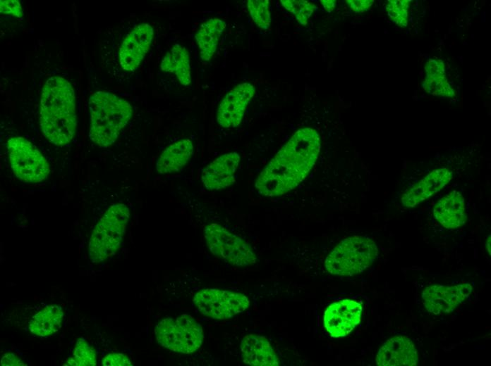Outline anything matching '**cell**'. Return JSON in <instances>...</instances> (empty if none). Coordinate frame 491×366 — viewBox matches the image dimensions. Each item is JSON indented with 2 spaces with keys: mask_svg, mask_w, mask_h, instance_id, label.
Here are the masks:
<instances>
[{
  "mask_svg": "<svg viewBox=\"0 0 491 366\" xmlns=\"http://www.w3.org/2000/svg\"><path fill=\"white\" fill-rule=\"evenodd\" d=\"M320 150L318 132L310 127L296 131L257 176L255 187L269 197L296 188L309 174Z\"/></svg>",
  "mask_w": 491,
  "mask_h": 366,
  "instance_id": "obj_1",
  "label": "cell"
},
{
  "mask_svg": "<svg viewBox=\"0 0 491 366\" xmlns=\"http://www.w3.org/2000/svg\"><path fill=\"white\" fill-rule=\"evenodd\" d=\"M40 125L52 144L64 146L73 139L77 126L75 96L72 85L61 77L44 83L40 105Z\"/></svg>",
  "mask_w": 491,
  "mask_h": 366,
  "instance_id": "obj_2",
  "label": "cell"
},
{
  "mask_svg": "<svg viewBox=\"0 0 491 366\" xmlns=\"http://www.w3.org/2000/svg\"><path fill=\"white\" fill-rule=\"evenodd\" d=\"M89 111L90 138L100 147L112 145L133 115L129 102L106 92L90 96Z\"/></svg>",
  "mask_w": 491,
  "mask_h": 366,
  "instance_id": "obj_3",
  "label": "cell"
},
{
  "mask_svg": "<svg viewBox=\"0 0 491 366\" xmlns=\"http://www.w3.org/2000/svg\"><path fill=\"white\" fill-rule=\"evenodd\" d=\"M378 255L375 241L369 237L353 236L342 240L326 258L328 272L339 276H352L369 267Z\"/></svg>",
  "mask_w": 491,
  "mask_h": 366,
  "instance_id": "obj_4",
  "label": "cell"
},
{
  "mask_svg": "<svg viewBox=\"0 0 491 366\" xmlns=\"http://www.w3.org/2000/svg\"><path fill=\"white\" fill-rule=\"evenodd\" d=\"M130 217L129 208L123 203L110 206L95 225L89 241V258L98 263L119 249Z\"/></svg>",
  "mask_w": 491,
  "mask_h": 366,
  "instance_id": "obj_5",
  "label": "cell"
},
{
  "mask_svg": "<svg viewBox=\"0 0 491 366\" xmlns=\"http://www.w3.org/2000/svg\"><path fill=\"white\" fill-rule=\"evenodd\" d=\"M154 334L162 346L183 354L196 351L204 340L202 327L188 314L162 320L155 327Z\"/></svg>",
  "mask_w": 491,
  "mask_h": 366,
  "instance_id": "obj_6",
  "label": "cell"
},
{
  "mask_svg": "<svg viewBox=\"0 0 491 366\" xmlns=\"http://www.w3.org/2000/svg\"><path fill=\"white\" fill-rule=\"evenodd\" d=\"M204 232L207 247L216 257L236 266L256 263L257 257L251 246L223 226L210 223L205 226Z\"/></svg>",
  "mask_w": 491,
  "mask_h": 366,
  "instance_id": "obj_7",
  "label": "cell"
},
{
  "mask_svg": "<svg viewBox=\"0 0 491 366\" xmlns=\"http://www.w3.org/2000/svg\"><path fill=\"white\" fill-rule=\"evenodd\" d=\"M11 167L20 179L40 182L49 173V166L39 150L27 139L18 137L7 141Z\"/></svg>",
  "mask_w": 491,
  "mask_h": 366,
  "instance_id": "obj_8",
  "label": "cell"
},
{
  "mask_svg": "<svg viewBox=\"0 0 491 366\" xmlns=\"http://www.w3.org/2000/svg\"><path fill=\"white\" fill-rule=\"evenodd\" d=\"M193 303L202 315L217 320L232 317L250 306L245 295L216 289L199 291L194 296Z\"/></svg>",
  "mask_w": 491,
  "mask_h": 366,
  "instance_id": "obj_9",
  "label": "cell"
},
{
  "mask_svg": "<svg viewBox=\"0 0 491 366\" xmlns=\"http://www.w3.org/2000/svg\"><path fill=\"white\" fill-rule=\"evenodd\" d=\"M468 283L453 286L432 285L426 287L422 294L425 308L435 315L449 313L472 293Z\"/></svg>",
  "mask_w": 491,
  "mask_h": 366,
  "instance_id": "obj_10",
  "label": "cell"
},
{
  "mask_svg": "<svg viewBox=\"0 0 491 366\" xmlns=\"http://www.w3.org/2000/svg\"><path fill=\"white\" fill-rule=\"evenodd\" d=\"M362 305L356 301L344 299L330 304L324 314V325L332 337L348 335L360 321Z\"/></svg>",
  "mask_w": 491,
  "mask_h": 366,
  "instance_id": "obj_11",
  "label": "cell"
},
{
  "mask_svg": "<svg viewBox=\"0 0 491 366\" xmlns=\"http://www.w3.org/2000/svg\"><path fill=\"white\" fill-rule=\"evenodd\" d=\"M154 37L147 23L136 25L123 39L119 51V64L126 71H133L147 53Z\"/></svg>",
  "mask_w": 491,
  "mask_h": 366,
  "instance_id": "obj_12",
  "label": "cell"
},
{
  "mask_svg": "<svg viewBox=\"0 0 491 366\" xmlns=\"http://www.w3.org/2000/svg\"><path fill=\"white\" fill-rule=\"evenodd\" d=\"M255 93V87L248 82L241 83L231 89L224 96L218 107V124L224 128L239 125Z\"/></svg>",
  "mask_w": 491,
  "mask_h": 366,
  "instance_id": "obj_13",
  "label": "cell"
},
{
  "mask_svg": "<svg viewBox=\"0 0 491 366\" xmlns=\"http://www.w3.org/2000/svg\"><path fill=\"white\" fill-rule=\"evenodd\" d=\"M240 162V156L231 152L220 156L202 170L201 180L206 189L219 190L235 182V174Z\"/></svg>",
  "mask_w": 491,
  "mask_h": 366,
  "instance_id": "obj_14",
  "label": "cell"
},
{
  "mask_svg": "<svg viewBox=\"0 0 491 366\" xmlns=\"http://www.w3.org/2000/svg\"><path fill=\"white\" fill-rule=\"evenodd\" d=\"M376 364L380 366H415L418 364V351L408 337L396 336L388 339L380 348Z\"/></svg>",
  "mask_w": 491,
  "mask_h": 366,
  "instance_id": "obj_15",
  "label": "cell"
},
{
  "mask_svg": "<svg viewBox=\"0 0 491 366\" xmlns=\"http://www.w3.org/2000/svg\"><path fill=\"white\" fill-rule=\"evenodd\" d=\"M453 177V172L447 168L435 169L407 190L401 196L402 204L413 208L440 191Z\"/></svg>",
  "mask_w": 491,
  "mask_h": 366,
  "instance_id": "obj_16",
  "label": "cell"
},
{
  "mask_svg": "<svg viewBox=\"0 0 491 366\" xmlns=\"http://www.w3.org/2000/svg\"><path fill=\"white\" fill-rule=\"evenodd\" d=\"M433 215L445 228L456 229L461 227L467 218L462 194L454 190L441 198L433 208Z\"/></svg>",
  "mask_w": 491,
  "mask_h": 366,
  "instance_id": "obj_17",
  "label": "cell"
},
{
  "mask_svg": "<svg viewBox=\"0 0 491 366\" xmlns=\"http://www.w3.org/2000/svg\"><path fill=\"white\" fill-rule=\"evenodd\" d=\"M243 361L253 366H277L279 361L268 340L262 336L248 334L241 343Z\"/></svg>",
  "mask_w": 491,
  "mask_h": 366,
  "instance_id": "obj_18",
  "label": "cell"
},
{
  "mask_svg": "<svg viewBox=\"0 0 491 366\" xmlns=\"http://www.w3.org/2000/svg\"><path fill=\"white\" fill-rule=\"evenodd\" d=\"M193 155V144L189 139H183L168 146L161 153L156 163L159 174L176 172L181 170Z\"/></svg>",
  "mask_w": 491,
  "mask_h": 366,
  "instance_id": "obj_19",
  "label": "cell"
},
{
  "mask_svg": "<svg viewBox=\"0 0 491 366\" xmlns=\"http://www.w3.org/2000/svg\"><path fill=\"white\" fill-rule=\"evenodd\" d=\"M226 27V23L217 18H210L200 25L195 34V39L202 61H209L213 56Z\"/></svg>",
  "mask_w": 491,
  "mask_h": 366,
  "instance_id": "obj_20",
  "label": "cell"
},
{
  "mask_svg": "<svg viewBox=\"0 0 491 366\" xmlns=\"http://www.w3.org/2000/svg\"><path fill=\"white\" fill-rule=\"evenodd\" d=\"M160 68L164 72L174 73L183 86L191 82L189 53L179 44H174L166 53L161 61Z\"/></svg>",
  "mask_w": 491,
  "mask_h": 366,
  "instance_id": "obj_21",
  "label": "cell"
},
{
  "mask_svg": "<svg viewBox=\"0 0 491 366\" xmlns=\"http://www.w3.org/2000/svg\"><path fill=\"white\" fill-rule=\"evenodd\" d=\"M63 312L56 305H47L37 313L29 322L30 332L39 336H48L61 327Z\"/></svg>",
  "mask_w": 491,
  "mask_h": 366,
  "instance_id": "obj_22",
  "label": "cell"
},
{
  "mask_svg": "<svg viewBox=\"0 0 491 366\" xmlns=\"http://www.w3.org/2000/svg\"><path fill=\"white\" fill-rule=\"evenodd\" d=\"M247 8L254 23L266 30L271 23L269 1L268 0H248Z\"/></svg>",
  "mask_w": 491,
  "mask_h": 366,
  "instance_id": "obj_23",
  "label": "cell"
},
{
  "mask_svg": "<svg viewBox=\"0 0 491 366\" xmlns=\"http://www.w3.org/2000/svg\"><path fill=\"white\" fill-rule=\"evenodd\" d=\"M282 6L295 15L298 22L306 25L309 18L316 8L315 5L304 0H281Z\"/></svg>",
  "mask_w": 491,
  "mask_h": 366,
  "instance_id": "obj_24",
  "label": "cell"
},
{
  "mask_svg": "<svg viewBox=\"0 0 491 366\" xmlns=\"http://www.w3.org/2000/svg\"><path fill=\"white\" fill-rule=\"evenodd\" d=\"M422 85L425 91L434 96L450 98L455 96V92L447 82L445 75L427 76Z\"/></svg>",
  "mask_w": 491,
  "mask_h": 366,
  "instance_id": "obj_25",
  "label": "cell"
},
{
  "mask_svg": "<svg viewBox=\"0 0 491 366\" xmlns=\"http://www.w3.org/2000/svg\"><path fill=\"white\" fill-rule=\"evenodd\" d=\"M411 1L389 0L386 2L385 8L389 18L400 27H405L408 25V8Z\"/></svg>",
  "mask_w": 491,
  "mask_h": 366,
  "instance_id": "obj_26",
  "label": "cell"
},
{
  "mask_svg": "<svg viewBox=\"0 0 491 366\" xmlns=\"http://www.w3.org/2000/svg\"><path fill=\"white\" fill-rule=\"evenodd\" d=\"M73 358L78 366H95L97 364L96 352L83 338L77 340Z\"/></svg>",
  "mask_w": 491,
  "mask_h": 366,
  "instance_id": "obj_27",
  "label": "cell"
},
{
  "mask_svg": "<svg viewBox=\"0 0 491 366\" xmlns=\"http://www.w3.org/2000/svg\"><path fill=\"white\" fill-rule=\"evenodd\" d=\"M103 366H132L129 358L124 353H111L106 355L102 360Z\"/></svg>",
  "mask_w": 491,
  "mask_h": 366,
  "instance_id": "obj_28",
  "label": "cell"
},
{
  "mask_svg": "<svg viewBox=\"0 0 491 366\" xmlns=\"http://www.w3.org/2000/svg\"><path fill=\"white\" fill-rule=\"evenodd\" d=\"M0 11L1 13L18 18L23 16L21 5L17 0H1L0 1Z\"/></svg>",
  "mask_w": 491,
  "mask_h": 366,
  "instance_id": "obj_29",
  "label": "cell"
},
{
  "mask_svg": "<svg viewBox=\"0 0 491 366\" xmlns=\"http://www.w3.org/2000/svg\"><path fill=\"white\" fill-rule=\"evenodd\" d=\"M427 76L436 77L444 75L445 68L442 61L440 59H429L425 65Z\"/></svg>",
  "mask_w": 491,
  "mask_h": 366,
  "instance_id": "obj_30",
  "label": "cell"
},
{
  "mask_svg": "<svg viewBox=\"0 0 491 366\" xmlns=\"http://www.w3.org/2000/svg\"><path fill=\"white\" fill-rule=\"evenodd\" d=\"M349 8L355 13H363L372 5L373 0H347Z\"/></svg>",
  "mask_w": 491,
  "mask_h": 366,
  "instance_id": "obj_31",
  "label": "cell"
},
{
  "mask_svg": "<svg viewBox=\"0 0 491 366\" xmlns=\"http://www.w3.org/2000/svg\"><path fill=\"white\" fill-rule=\"evenodd\" d=\"M2 366H25L27 365L18 356L13 353H7L1 360Z\"/></svg>",
  "mask_w": 491,
  "mask_h": 366,
  "instance_id": "obj_32",
  "label": "cell"
},
{
  "mask_svg": "<svg viewBox=\"0 0 491 366\" xmlns=\"http://www.w3.org/2000/svg\"><path fill=\"white\" fill-rule=\"evenodd\" d=\"M320 3L322 4L325 10L328 13L332 12L336 6L335 0H321Z\"/></svg>",
  "mask_w": 491,
  "mask_h": 366,
  "instance_id": "obj_33",
  "label": "cell"
},
{
  "mask_svg": "<svg viewBox=\"0 0 491 366\" xmlns=\"http://www.w3.org/2000/svg\"><path fill=\"white\" fill-rule=\"evenodd\" d=\"M63 365L78 366V364L73 358H68L66 359V363L63 364Z\"/></svg>",
  "mask_w": 491,
  "mask_h": 366,
  "instance_id": "obj_34",
  "label": "cell"
},
{
  "mask_svg": "<svg viewBox=\"0 0 491 366\" xmlns=\"http://www.w3.org/2000/svg\"><path fill=\"white\" fill-rule=\"evenodd\" d=\"M486 247H487V250L489 252V254L490 255V254H491L490 253V251H491V249H490V235H489L487 237V242H486Z\"/></svg>",
  "mask_w": 491,
  "mask_h": 366,
  "instance_id": "obj_35",
  "label": "cell"
}]
</instances>
